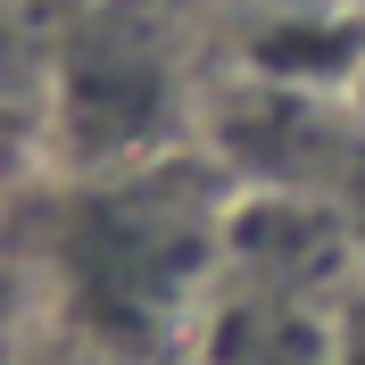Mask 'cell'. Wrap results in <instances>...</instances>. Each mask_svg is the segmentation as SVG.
<instances>
[{
  "label": "cell",
  "mask_w": 365,
  "mask_h": 365,
  "mask_svg": "<svg viewBox=\"0 0 365 365\" xmlns=\"http://www.w3.org/2000/svg\"><path fill=\"white\" fill-rule=\"evenodd\" d=\"M365 282H307L266 266H216L182 365H341V324Z\"/></svg>",
  "instance_id": "obj_3"
},
{
  "label": "cell",
  "mask_w": 365,
  "mask_h": 365,
  "mask_svg": "<svg viewBox=\"0 0 365 365\" xmlns=\"http://www.w3.org/2000/svg\"><path fill=\"white\" fill-rule=\"evenodd\" d=\"M232 182L207 150L58 175L34 225V307L108 365H182L225 266Z\"/></svg>",
  "instance_id": "obj_1"
},
{
  "label": "cell",
  "mask_w": 365,
  "mask_h": 365,
  "mask_svg": "<svg viewBox=\"0 0 365 365\" xmlns=\"http://www.w3.org/2000/svg\"><path fill=\"white\" fill-rule=\"evenodd\" d=\"M207 91L182 58V25L158 0H108L75 25L58 83H50V141L67 175L200 150Z\"/></svg>",
  "instance_id": "obj_2"
},
{
  "label": "cell",
  "mask_w": 365,
  "mask_h": 365,
  "mask_svg": "<svg viewBox=\"0 0 365 365\" xmlns=\"http://www.w3.org/2000/svg\"><path fill=\"white\" fill-rule=\"evenodd\" d=\"M341 365H365V291L349 299V324H341Z\"/></svg>",
  "instance_id": "obj_5"
},
{
  "label": "cell",
  "mask_w": 365,
  "mask_h": 365,
  "mask_svg": "<svg viewBox=\"0 0 365 365\" xmlns=\"http://www.w3.org/2000/svg\"><path fill=\"white\" fill-rule=\"evenodd\" d=\"M349 9H365V0H349Z\"/></svg>",
  "instance_id": "obj_6"
},
{
  "label": "cell",
  "mask_w": 365,
  "mask_h": 365,
  "mask_svg": "<svg viewBox=\"0 0 365 365\" xmlns=\"http://www.w3.org/2000/svg\"><path fill=\"white\" fill-rule=\"evenodd\" d=\"M9 365H108L100 357V349H83V341H67V332H50V324H34V332H25V349Z\"/></svg>",
  "instance_id": "obj_4"
}]
</instances>
